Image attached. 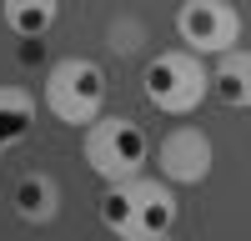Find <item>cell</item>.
I'll use <instances>...</instances> for the list:
<instances>
[{"label":"cell","mask_w":251,"mask_h":241,"mask_svg":"<svg viewBox=\"0 0 251 241\" xmlns=\"http://www.w3.org/2000/svg\"><path fill=\"white\" fill-rule=\"evenodd\" d=\"M96 216L121 241H166L176 231L181 201H176V186L166 176H141L136 171V176L106 181V191L96 201Z\"/></svg>","instance_id":"1"},{"label":"cell","mask_w":251,"mask_h":241,"mask_svg":"<svg viewBox=\"0 0 251 241\" xmlns=\"http://www.w3.org/2000/svg\"><path fill=\"white\" fill-rule=\"evenodd\" d=\"M141 91L161 116H196L211 100V66L196 50H156L141 71Z\"/></svg>","instance_id":"2"},{"label":"cell","mask_w":251,"mask_h":241,"mask_svg":"<svg viewBox=\"0 0 251 241\" xmlns=\"http://www.w3.org/2000/svg\"><path fill=\"white\" fill-rule=\"evenodd\" d=\"M106 91H111V80H106V71H100L91 55H60L55 66L46 71L40 106H46L60 126L86 131L91 120L106 111Z\"/></svg>","instance_id":"3"},{"label":"cell","mask_w":251,"mask_h":241,"mask_svg":"<svg viewBox=\"0 0 251 241\" xmlns=\"http://www.w3.org/2000/svg\"><path fill=\"white\" fill-rule=\"evenodd\" d=\"M80 156L100 181H121L151 166V136L131 116H106L100 111L86 131H80Z\"/></svg>","instance_id":"4"},{"label":"cell","mask_w":251,"mask_h":241,"mask_svg":"<svg viewBox=\"0 0 251 241\" xmlns=\"http://www.w3.org/2000/svg\"><path fill=\"white\" fill-rule=\"evenodd\" d=\"M176 35H181L186 50H196V55L211 60L221 50L241 46V10L231 5V0H181Z\"/></svg>","instance_id":"5"},{"label":"cell","mask_w":251,"mask_h":241,"mask_svg":"<svg viewBox=\"0 0 251 241\" xmlns=\"http://www.w3.org/2000/svg\"><path fill=\"white\" fill-rule=\"evenodd\" d=\"M151 161H156V171L171 181V186H201L206 176H211L216 166V146H211V136H206L201 126H171L156 146H151Z\"/></svg>","instance_id":"6"},{"label":"cell","mask_w":251,"mask_h":241,"mask_svg":"<svg viewBox=\"0 0 251 241\" xmlns=\"http://www.w3.org/2000/svg\"><path fill=\"white\" fill-rule=\"evenodd\" d=\"M211 96L226 111H251V46L211 55Z\"/></svg>","instance_id":"7"},{"label":"cell","mask_w":251,"mask_h":241,"mask_svg":"<svg viewBox=\"0 0 251 241\" xmlns=\"http://www.w3.org/2000/svg\"><path fill=\"white\" fill-rule=\"evenodd\" d=\"M10 206H15V216L25 221V226H50V221L60 216V186H55V176L25 171L15 181V191H10Z\"/></svg>","instance_id":"8"},{"label":"cell","mask_w":251,"mask_h":241,"mask_svg":"<svg viewBox=\"0 0 251 241\" xmlns=\"http://www.w3.org/2000/svg\"><path fill=\"white\" fill-rule=\"evenodd\" d=\"M35 116H40V96L30 86L5 80V86H0V156L15 151L20 141L35 131Z\"/></svg>","instance_id":"9"},{"label":"cell","mask_w":251,"mask_h":241,"mask_svg":"<svg viewBox=\"0 0 251 241\" xmlns=\"http://www.w3.org/2000/svg\"><path fill=\"white\" fill-rule=\"evenodd\" d=\"M0 15L20 40H40L55 30L60 20V0H0Z\"/></svg>","instance_id":"10"}]
</instances>
